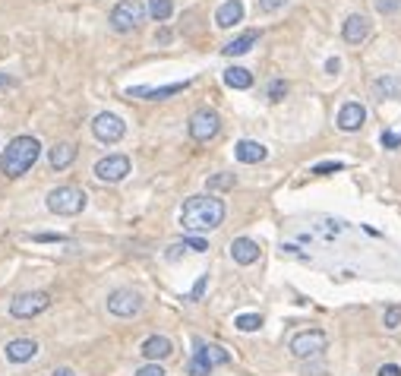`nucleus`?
Wrapping results in <instances>:
<instances>
[{"instance_id": "obj_1", "label": "nucleus", "mask_w": 401, "mask_h": 376, "mask_svg": "<svg viewBox=\"0 0 401 376\" xmlns=\"http://www.w3.org/2000/svg\"><path fill=\"white\" fill-rule=\"evenodd\" d=\"M224 222V203L215 196H190L180 209V224L190 234H202V231H212Z\"/></svg>"}, {"instance_id": "obj_2", "label": "nucleus", "mask_w": 401, "mask_h": 376, "mask_svg": "<svg viewBox=\"0 0 401 376\" xmlns=\"http://www.w3.org/2000/svg\"><path fill=\"white\" fill-rule=\"evenodd\" d=\"M38 155H42V142H38L35 136H16V139L4 149V155H0V174L23 177L25 171L38 161Z\"/></svg>"}, {"instance_id": "obj_3", "label": "nucleus", "mask_w": 401, "mask_h": 376, "mask_svg": "<svg viewBox=\"0 0 401 376\" xmlns=\"http://www.w3.org/2000/svg\"><path fill=\"white\" fill-rule=\"evenodd\" d=\"M86 200H89V196H86V190H79V187H70V183H66V187H57V190H51V193H47V209L54 212V215H79V212L86 209Z\"/></svg>"}, {"instance_id": "obj_4", "label": "nucleus", "mask_w": 401, "mask_h": 376, "mask_svg": "<svg viewBox=\"0 0 401 376\" xmlns=\"http://www.w3.org/2000/svg\"><path fill=\"white\" fill-rule=\"evenodd\" d=\"M146 19V6L139 0H120L111 10V29L114 32H133Z\"/></svg>"}, {"instance_id": "obj_5", "label": "nucleus", "mask_w": 401, "mask_h": 376, "mask_svg": "<svg viewBox=\"0 0 401 376\" xmlns=\"http://www.w3.org/2000/svg\"><path fill=\"white\" fill-rule=\"evenodd\" d=\"M219 130H221V118H219V111H212V108H199V111L190 118V136H193L196 142L215 139Z\"/></svg>"}, {"instance_id": "obj_6", "label": "nucleus", "mask_w": 401, "mask_h": 376, "mask_svg": "<svg viewBox=\"0 0 401 376\" xmlns=\"http://www.w3.org/2000/svg\"><path fill=\"white\" fill-rule=\"evenodd\" d=\"M51 307V294L47 291H29V294H19L16 300L10 304V313L16 319H32L38 313H45Z\"/></svg>"}, {"instance_id": "obj_7", "label": "nucleus", "mask_w": 401, "mask_h": 376, "mask_svg": "<svg viewBox=\"0 0 401 376\" xmlns=\"http://www.w3.org/2000/svg\"><path fill=\"white\" fill-rule=\"evenodd\" d=\"M325 345H329L325 332L307 329V332H297L294 338H291V354H294V358H301V360H307V358H316L319 351H325Z\"/></svg>"}, {"instance_id": "obj_8", "label": "nucleus", "mask_w": 401, "mask_h": 376, "mask_svg": "<svg viewBox=\"0 0 401 376\" xmlns=\"http://www.w3.org/2000/svg\"><path fill=\"white\" fill-rule=\"evenodd\" d=\"M92 133H95V139H101V142H120L127 133V124L117 118V114L101 111L98 118L92 120Z\"/></svg>"}, {"instance_id": "obj_9", "label": "nucleus", "mask_w": 401, "mask_h": 376, "mask_svg": "<svg viewBox=\"0 0 401 376\" xmlns=\"http://www.w3.org/2000/svg\"><path fill=\"white\" fill-rule=\"evenodd\" d=\"M107 310L114 313V317H136V313L142 310V297L136 294L133 288H117L111 291V297H107Z\"/></svg>"}, {"instance_id": "obj_10", "label": "nucleus", "mask_w": 401, "mask_h": 376, "mask_svg": "<svg viewBox=\"0 0 401 376\" xmlns=\"http://www.w3.org/2000/svg\"><path fill=\"white\" fill-rule=\"evenodd\" d=\"M127 174H130V159H127V155H107V159H101L98 165H95V177L105 183H117V181H124Z\"/></svg>"}, {"instance_id": "obj_11", "label": "nucleus", "mask_w": 401, "mask_h": 376, "mask_svg": "<svg viewBox=\"0 0 401 376\" xmlns=\"http://www.w3.org/2000/svg\"><path fill=\"white\" fill-rule=\"evenodd\" d=\"M190 83H171V86H158V89H152V86H136V89H127V95H136V98H149V101H165V98H171V95H180L183 89H187Z\"/></svg>"}, {"instance_id": "obj_12", "label": "nucleus", "mask_w": 401, "mask_h": 376, "mask_svg": "<svg viewBox=\"0 0 401 376\" xmlns=\"http://www.w3.org/2000/svg\"><path fill=\"white\" fill-rule=\"evenodd\" d=\"M342 35H344V42L348 45H364L366 35H370V19L360 16V13L348 16L344 19V25H342Z\"/></svg>"}, {"instance_id": "obj_13", "label": "nucleus", "mask_w": 401, "mask_h": 376, "mask_svg": "<svg viewBox=\"0 0 401 376\" xmlns=\"http://www.w3.org/2000/svg\"><path fill=\"white\" fill-rule=\"evenodd\" d=\"M364 120H366V111H364V105H357V101H348V105H342V111H338V127H342L344 133L360 130Z\"/></svg>"}, {"instance_id": "obj_14", "label": "nucleus", "mask_w": 401, "mask_h": 376, "mask_svg": "<svg viewBox=\"0 0 401 376\" xmlns=\"http://www.w3.org/2000/svg\"><path fill=\"white\" fill-rule=\"evenodd\" d=\"M142 354H146L152 364H158V360L171 358V354H174V345H171V338H168V335H152V338L142 341Z\"/></svg>"}, {"instance_id": "obj_15", "label": "nucleus", "mask_w": 401, "mask_h": 376, "mask_svg": "<svg viewBox=\"0 0 401 376\" xmlns=\"http://www.w3.org/2000/svg\"><path fill=\"white\" fill-rule=\"evenodd\" d=\"M6 360H13V364H25V360H32L38 354V341L32 338H13L10 345H6Z\"/></svg>"}, {"instance_id": "obj_16", "label": "nucleus", "mask_w": 401, "mask_h": 376, "mask_svg": "<svg viewBox=\"0 0 401 376\" xmlns=\"http://www.w3.org/2000/svg\"><path fill=\"white\" fill-rule=\"evenodd\" d=\"M231 256H234L237 266H253L256 259H260V244L250 241V237H237V241L231 244Z\"/></svg>"}, {"instance_id": "obj_17", "label": "nucleus", "mask_w": 401, "mask_h": 376, "mask_svg": "<svg viewBox=\"0 0 401 376\" xmlns=\"http://www.w3.org/2000/svg\"><path fill=\"white\" fill-rule=\"evenodd\" d=\"M234 155L237 161H243V165H260V161H266V146L262 142H253V139H240L234 146Z\"/></svg>"}, {"instance_id": "obj_18", "label": "nucleus", "mask_w": 401, "mask_h": 376, "mask_svg": "<svg viewBox=\"0 0 401 376\" xmlns=\"http://www.w3.org/2000/svg\"><path fill=\"white\" fill-rule=\"evenodd\" d=\"M243 19V4L240 0H224L219 6V13H215V25L219 29H231V25H237Z\"/></svg>"}, {"instance_id": "obj_19", "label": "nucleus", "mask_w": 401, "mask_h": 376, "mask_svg": "<svg viewBox=\"0 0 401 376\" xmlns=\"http://www.w3.org/2000/svg\"><path fill=\"white\" fill-rule=\"evenodd\" d=\"M373 95L376 98H401V76H395V73H385V76H379L376 83H373Z\"/></svg>"}, {"instance_id": "obj_20", "label": "nucleus", "mask_w": 401, "mask_h": 376, "mask_svg": "<svg viewBox=\"0 0 401 376\" xmlns=\"http://www.w3.org/2000/svg\"><path fill=\"white\" fill-rule=\"evenodd\" d=\"M47 159H51L54 171H64V168H70L73 161H76V146H73V142H57V146L47 152Z\"/></svg>"}, {"instance_id": "obj_21", "label": "nucleus", "mask_w": 401, "mask_h": 376, "mask_svg": "<svg viewBox=\"0 0 401 376\" xmlns=\"http://www.w3.org/2000/svg\"><path fill=\"white\" fill-rule=\"evenodd\" d=\"M256 42H260V32L250 29V32H243L240 38H234V42L224 45V47H221V54H224V57H240V54H247Z\"/></svg>"}, {"instance_id": "obj_22", "label": "nucleus", "mask_w": 401, "mask_h": 376, "mask_svg": "<svg viewBox=\"0 0 401 376\" xmlns=\"http://www.w3.org/2000/svg\"><path fill=\"white\" fill-rule=\"evenodd\" d=\"M193 345H196V354H202V358H206L212 367L228 364V360H231V354L224 351L221 345H206V341H202V338H193Z\"/></svg>"}, {"instance_id": "obj_23", "label": "nucleus", "mask_w": 401, "mask_h": 376, "mask_svg": "<svg viewBox=\"0 0 401 376\" xmlns=\"http://www.w3.org/2000/svg\"><path fill=\"white\" fill-rule=\"evenodd\" d=\"M224 86H231V89H250V86H253V73L243 70V67H231V70H224Z\"/></svg>"}, {"instance_id": "obj_24", "label": "nucleus", "mask_w": 401, "mask_h": 376, "mask_svg": "<svg viewBox=\"0 0 401 376\" xmlns=\"http://www.w3.org/2000/svg\"><path fill=\"white\" fill-rule=\"evenodd\" d=\"M146 13H149V16L155 19V23H165V19H171V13H174V4H171V0H149Z\"/></svg>"}, {"instance_id": "obj_25", "label": "nucleus", "mask_w": 401, "mask_h": 376, "mask_svg": "<svg viewBox=\"0 0 401 376\" xmlns=\"http://www.w3.org/2000/svg\"><path fill=\"white\" fill-rule=\"evenodd\" d=\"M234 326H237L240 332H256V329L262 326V317H260V313H243V317L234 319Z\"/></svg>"}, {"instance_id": "obj_26", "label": "nucleus", "mask_w": 401, "mask_h": 376, "mask_svg": "<svg viewBox=\"0 0 401 376\" xmlns=\"http://www.w3.org/2000/svg\"><path fill=\"white\" fill-rule=\"evenodd\" d=\"M212 373V364H209L202 354H193V360H190V376H209Z\"/></svg>"}, {"instance_id": "obj_27", "label": "nucleus", "mask_w": 401, "mask_h": 376, "mask_svg": "<svg viewBox=\"0 0 401 376\" xmlns=\"http://www.w3.org/2000/svg\"><path fill=\"white\" fill-rule=\"evenodd\" d=\"M234 187V174H215L209 177V190H231Z\"/></svg>"}, {"instance_id": "obj_28", "label": "nucleus", "mask_w": 401, "mask_h": 376, "mask_svg": "<svg viewBox=\"0 0 401 376\" xmlns=\"http://www.w3.org/2000/svg\"><path fill=\"white\" fill-rule=\"evenodd\" d=\"M383 323H385V329H398L401 326V307H389L385 317H383Z\"/></svg>"}, {"instance_id": "obj_29", "label": "nucleus", "mask_w": 401, "mask_h": 376, "mask_svg": "<svg viewBox=\"0 0 401 376\" xmlns=\"http://www.w3.org/2000/svg\"><path fill=\"white\" fill-rule=\"evenodd\" d=\"M133 376H168V373H165V367H158V364H152V360H149V364L139 367Z\"/></svg>"}, {"instance_id": "obj_30", "label": "nucleus", "mask_w": 401, "mask_h": 376, "mask_svg": "<svg viewBox=\"0 0 401 376\" xmlns=\"http://www.w3.org/2000/svg\"><path fill=\"white\" fill-rule=\"evenodd\" d=\"M284 92H288V86H284L281 79H275V83L269 86V98H272V101H281V98H284Z\"/></svg>"}, {"instance_id": "obj_31", "label": "nucleus", "mask_w": 401, "mask_h": 376, "mask_svg": "<svg viewBox=\"0 0 401 376\" xmlns=\"http://www.w3.org/2000/svg\"><path fill=\"white\" fill-rule=\"evenodd\" d=\"M376 10L379 13H398L401 10V0H376Z\"/></svg>"}, {"instance_id": "obj_32", "label": "nucleus", "mask_w": 401, "mask_h": 376, "mask_svg": "<svg viewBox=\"0 0 401 376\" xmlns=\"http://www.w3.org/2000/svg\"><path fill=\"white\" fill-rule=\"evenodd\" d=\"M342 168H344L342 161H322V165L313 168V174H332V171H342Z\"/></svg>"}, {"instance_id": "obj_33", "label": "nucleus", "mask_w": 401, "mask_h": 376, "mask_svg": "<svg viewBox=\"0 0 401 376\" xmlns=\"http://www.w3.org/2000/svg\"><path fill=\"white\" fill-rule=\"evenodd\" d=\"M206 285H209V275H199V278H196L193 291H190V300H199V297H202V291H206Z\"/></svg>"}, {"instance_id": "obj_34", "label": "nucleus", "mask_w": 401, "mask_h": 376, "mask_svg": "<svg viewBox=\"0 0 401 376\" xmlns=\"http://www.w3.org/2000/svg\"><path fill=\"white\" fill-rule=\"evenodd\" d=\"M284 4H288V0H260V10L262 13H275V10H281Z\"/></svg>"}, {"instance_id": "obj_35", "label": "nucleus", "mask_w": 401, "mask_h": 376, "mask_svg": "<svg viewBox=\"0 0 401 376\" xmlns=\"http://www.w3.org/2000/svg\"><path fill=\"white\" fill-rule=\"evenodd\" d=\"M383 146L385 149H398L401 146V133H383Z\"/></svg>"}, {"instance_id": "obj_36", "label": "nucleus", "mask_w": 401, "mask_h": 376, "mask_svg": "<svg viewBox=\"0 0 401 376\" xmlns=\"http://www.w3.org/2000/svg\"><path fill=\"white\" fill-rule=\"evenodd\" d=\"M379 376H401V367L398 364H383L379 367Z\"/></svg>"}, {"instance_id": "obj_37", "label": "nucleus", "mask_w": 401, "mask_h": 376, "mask_svg": "<svg viewBox=\"0 0 401 376\" xmlns=\"http://www.w3.org/2000/svg\"><path fill=\"white\" fill-rule=\"evenodd\" d=\"M338 67H342V60H338V57H332L329 64H325V70H329V73H338Z\"/></svg>"}, {"instance_id": "obj_38", "label": "nucleus", "mask_w": 401, "mask_h": 376, "mask_svg": "<svg viewBox=\"0 0 401 376\" xmlns=\"http://www.w3.org/2000/svg\"><path fill=\"white\" fill-rule=\"evenodd\" d=\"M51 376H76V373H73V370H70V367H57V370H54Z\"/></svg>"}, {"instance_id": "obj_39", "label": "nucleus", "mask_w": 401, "mask_h": 376, "mask_svg": "<svg viewBox=\"0 0 401 376\" xmlns=\"http://www.w3.org/2000/svg\"><path fill=\"white\" fill-rule=\"evenodd\" d=\"M10 83H13V79L6 76V73H0V89H4V86H10Z\"/></svg>"}]
</instances>
